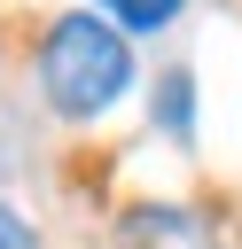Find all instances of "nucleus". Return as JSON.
<instances>
[{"mask_svg":"<svg viewBox=\"0 0 242 249\" xmlns=\"http://www.w3.org/2000/svg\"><path fill=\"white\" fill-rule=\"evenodd\" d=\"M39 86H47L55 117H70V124L117 109L125 86H133V47H125V31H109V23L86 16V8H70V16L47 31V47H39Z\"/></svg>","mask_w":242,"mask_h":249,"instance_id":"f257e3e1","label":"nucleus"},{"mask_svg":"<svg viewBox=\"0 0 242 249\" xmlns=\"http://www.w3.org/2000/svg\"><path fill=\"white\" fill-rule=\"evenodd\" d=\"M117 249H219V241H211V226H203L195 210H180V202H141V210H125Z\"/></svg>","mask_w":242,"mask_h":249,"instance_id":"f03ea898","label":"nucleus"},{"mask_svg":"<svg viewBox=\"0 0 242 249\" xmlns=\"http://www.w3.org/2000/svg\"><path fill=\"white\" fill-rule=\"evenodd\" d=\"M94 8H101V23H109V31H164L187 0H94ZM94 8H86V16H94Z\"/></svg>","mask_w":242,"mask_h":249,"instance_id":"7ed1b4c3","label":"nucleus"},{"mask_svg":"<svg viewBox=\"0 0 242 249\" xmlns=\"http://www.w3.org/2000/svg\"><path fill=\"white\" fill-rule=\"evenodd\" d=\"M164 124H172V132H187V70H172V78H164Z\"/></svg>","mask_w":242,"mask_h":249,"instance_id":"20e7f679","label":"nucleus"},{"mask_svg":"<svg viewBox=\"0 0 242 249\" xmlns=\"http://www.w3.org/2000/svg\"><path fill=\"white\" fill-rule=\"evenodd\" d=\"M0 249H39V233H31V218H16L8 202H0Z\"/></svg>","mask_w":242,"mask_h":249,"instance_id":"39448f33","label":"nucleus"}]
</instances>
